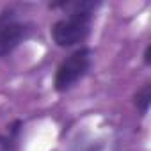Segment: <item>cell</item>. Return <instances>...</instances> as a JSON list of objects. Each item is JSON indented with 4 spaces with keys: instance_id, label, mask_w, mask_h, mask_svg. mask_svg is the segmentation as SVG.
Segmentation results:
<instances>
[{
    "instance_id": "1",
    "label": "cell",
    "mask_w": 151,
    "mask_h": 151,
    "mask_svg": "<svg viewBox=\"0 0 151 151\" xmlns=\"http://www.w3.org/2000/svg\"><path fill=\"white\" fill-rule=\"evenodd\" d=\"M101 2L94 0H75V2H57L50 4L52 9H62L66 13L64 18H59L52 29L50 36L59 48H71L84 43L93 29V20L96 9Z\"/></svg>"
},
{
    "instance_id": "2",
    "label": "cell",
    "mask_w": 151,
    "mask_h": 151,
    "mask_svg": "<svg viewBox=\"0 0 151 151\" xmlns=\"http://www.w3.org/2000/svg\"><path fill=\"white\" fill-rule=\"evenodd\" d=\"M93 64V50L87 46H80L71 55H68L55 69L53 75V89L62 94L73 89L86 75L89 73Z\"/></svg>"
},
{
    "instance_id": "3",
    "label": "cell",
    "mask_w": 151,
    "mask_h": 151,
    "mask_svg": "<svg viewBox=\"0 0 151 151\" xmlns=\"http://www.w3.org/2000/svg\"><path fill=\"white\" fill-rule=\"evenodd\" d=\"M32 25L16 18V13L7 7L0 13V59L11 55L30 34Z\"/></svg>"
},
{
    "instance_id": "4",
    "label": "cell",
    "mask_w": 151,
    "mask_h": 151,
    "mask_svg": "<svg viewBox=\"0 0 151 151\" xmlns=\"http://www.w3.org/2000/svg\"><path fill=\"white\" fill-rule=\"evenodd\" d=\"M149 105H151V84L146 82L133 94V107L137 109V112H139L140 117H146L147 112H149Z\"/></svg>"
},
{
    "instance_id": "5",
    "label": "cell",
    "mask_w": 151,
    "mask_h": 151,
    "mask_svg": "<svg viewBox=\"0 0 151 151\" xmlns=\"http://www.w3.org/2000/svg\"><path fill=\"white\" fill-rule=\"evenodd\" d=\"M0 151H16V139L0 133Z\"/></svg>"
},
{
    "instance_id": "6",
    "label": "cell",
    "mask_w": 151,
    "mask_h": 151,
    "mask_svg": "<svg viewBox=\"0 0 151 151\" xmlns=\"http://www.w3.org/2000/svg\"><path fill=\"white\" fill-rule=\"evenodd\" d=\"M142 60L146 66H151V45H146L144 53H142Z\"/></svg>"
}]
</instances>
